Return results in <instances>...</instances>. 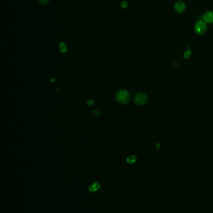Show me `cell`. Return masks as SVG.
<instances>
[{"instance_id":"277c9868","label":"cell","mask_w":213,"mask_h":213,"mask_svg":"<svg viewBox=\"0 0 213 213\" xmlns=\"http://www.w3.org/2000/svg\"><path fill=\"white\" fill-rule=\"evenodd\" d=\"M186 4L184 3V2L181 0L176 1L174 4V10L176 12L178 13H183L186 10Z\"/></svg>"},{"instance_id":"5bb4252c","label":"cell","mask_w":213,"mask_h":213,"mask_svg":"<svg viewBox=\"0 0 213 213\" xmlns=\"http://www.w3.org/2000/svg\"><path fill=\"white\" fill-rule=\"evenodd\" d=\"M56 81V80L55 79H52V82H54Z\"/></svg>"},{"instance_id":"3957f363","label":"cell","mask_w":213,"mask_h":213,"mask_svg":"<svg viewBox=\"0 0 213 213\" xmlns=\"http://www.w3.org/2000/svg\"><path fill=\"white\" fill-rule=\"evenodd\" d=\"M148 99L147 96L144 93H139L136 95L134 97V102L139 106L144 105Z\"/></svg>"},{"instance_id":"4fadbf2b","label":"cell","mask_w":213,"mask_h":213,"mask_svg":"<svg viewBox=\"0 0 213 213\" xmlns=\"http://www.w3.org/2000/svg\"><path fill=\"white\" fill-rule=\"evenodd\" d=\"M92 113H93V114L94 115H95V116H99V115H100V111H98V110H93V111H92Z\"/></svg>"},{"instance_id":"30bf717a","label":"cell","mask_w":213,"mask_h":213,"mask_svg":"<svg viewBox=\"0 0 213 213\" xmlns=\"http://www.w3.org/2000/svg\"><path fill=\"white\" fill-rule=\"evenodd\" d=\"M94 103H95V102H94V101H93V99H88V100H87V101H86V104H87V105L89 106H93V105L94 104Z\"/></svg>"},{"instance_id":"7a4b0ae2","label":"cell","mask_w":213,"mask_h":213,"mask_svg":"<svg viewBox=\"0 0 213 213\" xmlns=\"http://www.w3.org/2000/svg\"><path fill=\"white\" fill-rule=\"evenodd\" d=\"M194 31L198 35L204 34L207 31V24L204 21H198L194 25Z\"/></svg>"},{"instance_id":"ba28073f","label":"cell","mask_w":213,"mask_h":213,"mask_svg":"<svg viewBox=\"0 0 213 213\" xmlns=\"http://www.w3.org/2000/svg\"><path fill=\"white\" fill-rule=\"evenodd\" d=\"M136 157L135 156H133V155L129 156L126 159L127 163H128L129 164L134 163V162H136Z\"/></svg>"},{"instance_id":"6da1fadb","label":"cell","mask_w":213,"mask_h":213,"mask_svg":"<svg viewBox=\"0 0 213 213\" xmlns=\"http://www.w3.org/2000/svg\"><path fill=\"white\" fill-rule=\"evenodd\" d=\"M116 101L121 104H126L130 100V94L126 90H120L115 95Z\"/></svg>"},{"instance_id":"7c38bea8","label":"cell","mask_w":213,"mask_h":213,"mask_svg":"<svg viewBox=\"0 0 213 213\" xmlns=\"http://www.w3.org/2000/svg\"><path fill=\"white\" fill-rule=\"evenodd\" d=\"M128 6V2L125 1H123V3H121V7H122L123 9H126Z\"/></svg>"},{"instance_id":"8fae6325","label":"cell","mask_w":213,"mask_h":213,"mask_svg":"<svg viewBox=\"0 0 213 213\" xmlns=\"http://www.w3.org/2000/svg\"><path fill=\"white\" fill-rule=\"evenodd\" d=\"M191 54V51L188 50V51L184 53V57H185L186 59H188V58L190 57Z\"/></svg>"},{"instance_id":"5b68a950","label":"cell","mask_w":213,"mask_h":213,"mask_svg":"<svg viewBox=\"0 0 213 213\" xmlns=\"http://www.w3.org/2000/svg\"><path fill=\"white\" fill-rule=\"evenodd\" d=\"M203 21L208 24L213 23V11H207L203 15Z\"/></svg>"},{"instance_id":"9c48e42d","label":"cell","mask_w":213,"mask_h":213,"mask_svg":"<svg viewBox=\"0 0 213 213\" xmlns=\"http://www.w3.org/2000/svg\"><path fill=\"white\" fill-rule=\"evenodd\" d=\"M38 1L41 5H46L49 3L50 0H38Z\"/></svg>"},{"instance_id":"52a82bcc","label":"cell","mask_w":213,"mask_h":213,"mask_svg":"<svg viewBox=\"0 0 213 213\" xmlns=\"http://www.w3.org/2000/svg\"><path fill=\"white\" fill-rule=\"evenodd\" d=\"M59 49L61 53H65L68 51V48L66 44L64 42H61L59 44Z\"/></svg>"},{"instance_id":"8992f818","label":"cell","mask_w":213,"mask_h":213,"mask_svg":"<svg viewBox=\"0 0 213 213\" xmlns=\"http://www.w3.org/2000/svg\"><path fill=\"white\" fill-rule=\"evenodd\" d=\"M101 188V184L98 182H95L92 183L89 186V190L91 192H95L97 191Z\"/></svg>"}]
</instances>
